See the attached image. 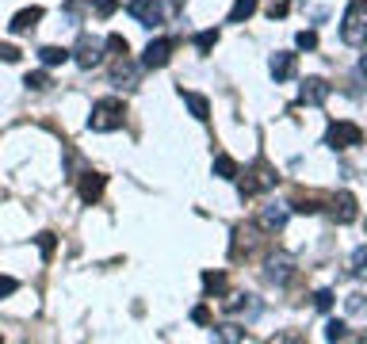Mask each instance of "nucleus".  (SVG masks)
Wrapping results in <instances>:
<instances>
[{"instance_id":"9d476101","label":"nucleus","mask_w":367,"mask_h":344,"mask_svg":"<svg viewBox=\"0 0 367 344\" xmlns=\"http://www.w3.org/2000/svg\"><path fill=\"white\" fill-rule=\"evenodd\" d=\"M295 54H272V61H268V73H272V81H276V85H284V81H291L295 77Z\"/></svg>"},{"instance_id":"4468645a","label":"nucleus","mask_w":367,"mask_h":344,"mask_svg":"<svg viewBox=\"0 0 367 344\" xmlns=\"http://www.w3.org/2000/svg\"><path fill=\"white\" fill-rule=\"evenodd\" d=\"M222 310H226V314H249V318H257L260 306H257V299H252V295H230V299L222 302Z\"/></svg>"},{"instance_id":"dca6fc26","label":"nucleus","mask_w":367,"mask_h":344,"mask_svg":"<svg viewBox=\"0 0 367 344\" xmlns=\"http://www.w3.org/2000/svg\"><path fill=\"white\" fill-rule=\"evenodd\" d=\"M39 20H42V8H23V12H16V20L8 23L16 35H27V31H35L39 27Z\"/></svg>"},{"instance_id":"20e7f679","label":"nucleus","mask_w":367,"mask_h":344,"mask_svg":"<svg viewBox=\"0 0 367 344\" xmlns=\"http://www.w3.org/2000/svg\"><path fill=\"white\" fill-rule=\"evenodd\" d=\"M325 146H329V150H356V146H363V130L356 123H344V119H341V123L329 126Z\"/></svg>"},{"instance_id":"4c0bfd02","label":"nucleus","mask_w":367,"mask_h":344,"mask_svg":"<svg viewBox=\"0 0 367 344\" xmlns=\"http://www.w3.org/2000/svg\"><path fill=\"white\" fill-rule=\"evenodd\" d=\"M356 73H360V77L367 81V54H363V58H360V65H356Z\"/></svg>"},{"instance_id":"1a4fd4ad","label":"nucleus","mask_w":367,"mask_h":344,"mask_svg":"<svg viewBox=\"0 0 367 344\" xmlns=\"http://www.w3.org/2000/svg\"><path fill=\"white\" fill-rule=\"evenodd\" d=\"M103 46L96 42V39H88V35H81L77 39V50H73V58H77V65L81 69H92V65H100V58H103Z\"/></svg>"},{"instance_id":"7ed1b4c3","label":"nucleus","mask_w":367,"mask_h":344,"mask_svg":"<svg viewBox=\"0 0 367 344\" xmlns=\"http://www.w3.org/2000/svg\"><path fill=\"white\" fill-rule=\"evenodd\" d=\"M341 39L348 46H363L367 42V0H352L344 12V23H341Z\"/></svg>"},{"instance_id":"2f4dec72","label":"nucleus","mask_w":367,"mask_h":344,"mask_svg":"<svg viewBox=\"0 0 367 344\" xmlns=\"http://www.w3.org/2000/svg\"><path fill=\"white\" fill-rule=\"evenodd\" d=\"M314 306H318V310H333V291H318Z\"/></svg>"},{"instance_id":"412c9836","label":"nucleus","mask_w":367,"mask_h":344,"mask_svg":"<svg viewBox=\"0 0 367 344\" xmlns=\"http://www.w3.org/2000/svg\"><path fill=\"white\" fill-rule=\"evenodd\" d=\"M252 12H257V0H233V8H230V23H245Z\"/></svg>"},{"instance_id":"9b49d317","label":"nucleus","mask_w":367,"mask_h":344,"mask_svg":"<svg viewBox=\"0 0 367 344\" xmlns=\"http://www.w3.org/2000/svg\"><path fill=\"white\" fill-rule=\"evenodd\" d=\"M291 275H295V260H291L287 253H276V256H268V280L272 283H279L284 287Z\"/></svg>"},{"instance_id":"aec40b11","label":"nucleus","mask_w":367,"mask_h":344,"mask_svg":"<svg viewBox=\"0 0 367 344\" xmlns=\"http://www.w3.org/2000/svg\"><path fill=\"white\" fill-rule=\"evenodd\" d=\"M344 310H348V318L367 321V299H363V295H348V299H344Z\"/></svg>"},{"instance_id":"a211bd4d","label":"nucleus","mask_w":367,"mask_h":344,"mask_svg":"<svg viewBox=\"0 0 367 344\" xmlns=\"http://www.w3.org/2000/svg\"><path fill=\"white\" fill-rule=\"evenodd\" d=\"M211 169H214V176H222V180H238V176H241L238 161H233L230 153H214V165H211Z\"/></svg>"},{"instance_id":"6ab92c4d","label":"nucleus","mask_w":367,"mask_h":344,"mask_svg":"<svg viewBox=\"0 0 367 344\" xmlns=\"http://www.w3.org/2000/svg\"><path fill=\"white\" fill-rule=\"evenodd\" d=\"M318 203H322V199H318V195H303V191H298L295 199H291V207H295L298 215H318V210H322V207H318Z\"/></svg>"},{"instance_id":"bb28decb","label":"nucleus","mask_w":367,"mask_h":344,"mask_svg":"<svg viewBox=\"0 0 367 344\" xmlns=\"http://www.w3.org/2000/svg\"><path fill=\"white\" fill-rule=\"evenodd\" d=\"M214 42H219V31H199V35H195V50H199V54L214 50Z\"/></svg>"},{"instance_id":"7c9ffc66","label":"nucleus","mask_w":367,"mask_h":344,"mask_svg":"<svg viewBox=\"0 0 367 344\" xmlns=\"http://www.w3.org/2000/svg\"><path fill=\"white\" fill-rule=\"evenodd\" d=\"M298 50H318V35L314 31H298Z\"/></svg>"},{"instance_id":"f257e3e1","label":"nucleus","mask_w":367,"mask_h":344,"mask_svg":"<svg viewBox=\"0 0 367 344\" xmlns=\"http://www.w3.org/2000/svg\"><path fill=\"white\" fill-rule=\"evenodd\" d=\"M122 123H127V107H122V100L107 96V100H96V104H92L88 130H96V134H111V130H119Z\"/></svg>"},{"instance_id":"f8f14e48","label":"nucleus","mask_w":367,"mask_h":344,"mask_svg":"<svg viewBox=\"0 0 367 344\" xmlns=\"http://www.w3.org/2000/svg\"><path fill=\"white\" fill-rule=\"evenodd\" d=\"M111 81H115L119 88H138V65L122 54V58L115 61V69H111Z\"/></svg>"},{"instance_id":"5701e85b","label":"nucleus","mask_w":367,"mask_h":344,"mask_svg":"<svg viewBox=\"0 0 367 344\" xmlns=\"http://www.w3.org/2000/svg\"><path fill=\"white\" fill-rule=\"evenodd\" d=\"M203 291L206 295H222L226 291V275L222 272H203Z\"/></svg>"},{"instance_id":"a878e982","label":"nucleus","mask_w":367,"mask_h":344,"mask_svg":"<svg viewBox=\"0 0 367 344\" xmlns=\"http://www.w3.org/2000/svg\"><path fill=\"white\" fill-rule=\"evenodd\" d=\"M325 340H352V333H348L344 321H329L325 325Z\"/></svg>"},{"instance_id":"72a5a7b5","label":"nucleus","mask_w":367,"mask_h":344,"mask_svg":"<svg viewBox=\"0 0 367 344\" xmlns=\"http://www.w3.org/2000/svg\"><path fill=\"white\" fill-rule=\"evenodd\" d=\"M192 321H195V325H211V310H206V306H195V310H192Z\"/></svg>"},{"instance_id":"ddd939ff","label":"nucleus","mask_w":367,"mask_h":344,"mask_svg":"<svg viewBox=\"0 0 367 344\" xmlns=\"http://www.w3.org/2000/svg\"><path fill=\"white\" fill-rule=\"evenodd\" d=\"M257 226L264 230V234H279V230L287 226V207H279V203H276V207H264V210H260V218H257Z\"/></svg>"},{"instance_id":"f3484780","label":"nucleus","mask_w":367,"mask_h":344,"mask_svg":"<svg viewBox=\"0 0 367 344\" xmlns=\"http://www.w3.org/2000/svg\"><path fill=\"white\" fill-rule=\"evenodd\" d=\"M180 96H184L187 111H192L199 123H206V119H211V100H206V96H199V92H180Z\"/></svg>"},{"instance_id":"0eeeda50","label":"nucleus","mask_w":367,"mask_h":344,"mask_svg":"<svg viewBox=\"0 0 367 344\" xmlns=\"http://www.w3.org/2000/svg\"><path fill=\"white\" fill-rule=\"evenodd\" d=\"M127 12L134 16V20L142 23V27H157V23L165 20V8L157 4V0H130V4H127Z\"/></svg>"},{"instance_id":"473e14b6","label":"nucleus","mask_w":367,"mask_h":344,"mask_svg":"<svg viewBox=\"0 0 367 344\" xmlns=\"http://www.w3.org/2000/svg\"><path fill=\"white\" fill-rule=\"evenodd\" d=\"M115 8H119V0H96V16H103V20H107Z\"/></svg>"},{"instance_id":"2eb2a0df","label":"nucleus","mask_w":367,"mask_h":344,"mask_svg":"<svg viewBox=\"0 0 367 344\" xmlns=\"http://www.w3.org/2000/svg\"><path fill=\"white\" fill-rule=\"evenodd\" d=\"M103 184H107V176L84 172V176H81V199H84V203H96L100 195H103Z\"/></svg>"},{"instance_id":"393cba45","label":"nucleus","mask_w":367,"mask_h":344,"mask_svg":"<svg viewBox=\"0 0 367 344\" xmlns=\"http://www.w3.org/2000/svg\"><path fill=\"white\" fill-rule=\"evenodd\" d=\"M214 337H219V340H245L249 333H245L241 325H219V329H214Z\"/></svg>"},{"instance_id":"c9c22d12","label":"nucleus","mask_w":367,"mask_h":344,"mask_svg":"<svg viewBox=\"0 0 367 344\" xmlns=\"http://www.w3.org/2000/svg\"><path fill=\"white\" fill-rule=\"evenodd\" d=\"M268 16H272V20H279V16H287V0H276V4L268 8Z\"/></svg>"},{"instance_id":"c756f323","label":"nucleus","mask_w":367,"mask_h":344,"mask_svg":"<svg viewBox=\"0 0 367 344\" xmlns=\"http://www.w3.org/2000/svg\"><path fill=\"white\" fill-rule=\"evenodd\" d=\"M39 249H42V256L50 260L54 249H58V237H54V234H39Z\"/></svg>"},{"instance_id":"f03ea898","label":"nucleus","mask_w":367,"mask_h":344,"mask_svg":"<svg viewBox=\"0 0 367 344\" xmlns=\"http://www.w3.org/2000/svg\"><path fill=\"white\" fill-rule=\"evenodd\" d=\"M276 184H279L276 169H272L264 157H257V161L245 169V176H241V199H252V195H260V191H272Z\"/></svg>"},{"instance_id":"c85d7f7f","label":"nucleus","mask_w":367,"mask_h":344,"mask_svg":"<svg viewBox=\"0 0 367 344\" xmlns=\"http://www.w3.org/2000/svg\"><path fill=\"white\" fill-rule=\"evenodd\" d=\"M103 46H107V50L115 54V58H122V54L130 50V46H127V39H122V35H107V42H103Z\"/></svg>"},{"instance_id":"f704fd0d","label":"nucleus","mask_w":367,"mask_h":344,"mask_svg":"<svg viewBox=\"0 0 367 344\" xmlns=\"http://www.w3.org/2000/svg\"><path fill=\"white\" fill-rule=\"evenodd\" d=\"M16 291H20V283L12 275H0V295H16Z\"/></svg>"},{"instance_id":"b1692460","label":"nucleus","mask_w":367,"mask_h":344,"mask_svg":"<svg viewBox=\"0 0 367 344\" xmlns=\"http://www.w3.org/2000/svg\"><path fill=\"white\" fill-rule=\"evenodd\" d=\"M352 275L356 280H367V245H360L352 253Z\"/></svg>"},{"instance_id":"6e6552de","label":"nucleus","mask_w":367,"mask_h":344,"mask_svg":"<svg viewBox=\"0 0 367 344\" xmlns=\"http://www.w3.org/2000/svg\"><path fill=\"white\" fill-rule=\"evenodd\" d=\"M329 100V85L322 77H306L303 81V88H298V104H306V107H322Z\"/></svg>"},{"instance_id":"39448f33","label":"nucleus","mask_w":367,"mask_h":344,"mask_svg":"<svg viewBox=\"0 0 367 344\" xmlns=\"http://www.w3.org/2000/svg\"><path fill=\"white\" fill-rule=\"evenodd\" d=\"M329 215L333 222H341V226H352L356 218H360V203H356L352 191H337L333 199H329Z\"/></svg>"},{"instance_id":"423d86ee","label":"nucleus","mask_w":367,"mask_h":344,"mask_svg":"<svg viewBox=\"0 0 367 344\" xmlns=\"http://www.w3.org/2000/svg\"><path fill=\"white\" fill-rule=\"evenodd\" d=\"M173 50H176V39H153L142 54V69H165L173 61Z\"/></svg>"},{"instance_id":"cd10ccee","label":"nucleus","mask_w":367,"mask_h":344,"mask_svg":"<svg viewBox=\"0 0 367 344\" xmlns=\"http://www.w3.org/2000/svg\"><path fill=\"white\" fill-rule=\"evenodd\" d=\"M23 85L31 88V92H46V88H50V77H46V73H27Z\"/></svg>"},{"instance_id":"e433bc0d","label":"nucleus","mask_w":367,"mask_h":344,"mask_svg":"<svg viewBox=\"0 0 367 344\" xmlns=\"http://www.w3.org/2000/svg\"><path fill=\"white\" fill-rule=\"evenodd\" d=\"M0 58H4V61H20V50H16V46H0Z\"/></svg>"},{"instance_id":"4be33fe9","label":"nucleus","mask_w":367,"mask_h":344,"mask_svg":"<svg viewBox=\"0 0 367 344\" xmlns=\"http://www.w3.org/2000/svg\"><path fill=\"white\" fill-rule=\"evenodd\" d=\"M39 61L42 65H62V61H69V50H62V46H42Z\"/></svg>"}]
</instances>
